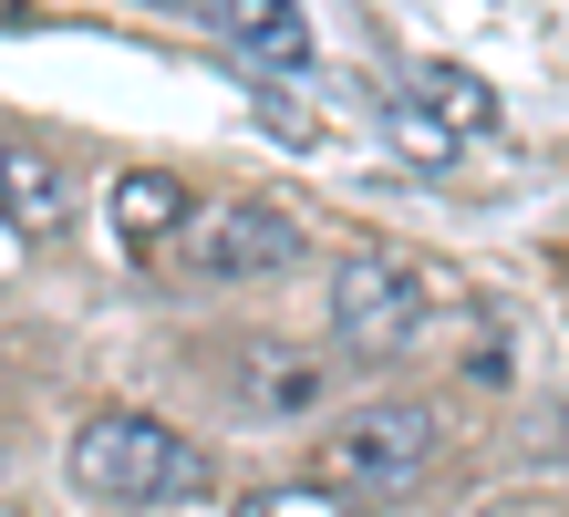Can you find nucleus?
I'll use <instances>...</instances> for the list:
<instances>
[{"mask_svg": "<svg viewBox=\"0 0 569 517\" xmlns=\"http://www.w3.org/2000/svg\"><path fill=\"white\" fill-rule=\"evenodd\" d=\"M73 487L93 507H166V497H197V487H208V456H197L177 425L114 404V414H93V425L73 435Z\"/></svg>", "mask_w": 569, "mask_h": 517, "instance_id": "nucleus-1", "label": "nucleus"}, {"mask_svg": "<svg viewBox=\"0 0 569 517\" xmlns=\"http://www.w3.org/2000/svg\"><path fill=\"white\" fill-rule=\"evenodd\" d=\"M435 466V414L425 404H362L321 445V497H393Z\"/></svg>", "mask_w": 569, "mask_h": 517, "instance_id": "nucleus-2", "label": "nucleus"}, {"mask_svg": "<svg viewBox=\"0 0 569 517\" xmlns=\"http://www.w3.org/2000/svg\"><path fill=\"white\" fill-rule=\"evenodd\" d=\"M425 321H435V290H425L415 259H383V249L342 259V280H331V331H342L362 362H393L405 341H425Z\"/></svg>", "mask_w": 569, "mask_h": 517, "instance_id": "nucleus-3", "label": "nucleus"}, {"mask_svg": "<svg viewBox=\"0 0 569 517\" xmlns=\"http://www.w3.org/2000/svg\"><path fill=\"white\" fill-rule=\"evenodd\" d=\"M177 259L197 280H280L300 259V218L290 207H259V197H208V207H187Z\"/></svg>", "mask_w": 569, "mask_h": 517, "instance_id": "nucleus-4", "label": "nucleus"}, {"mask_svg": "<svg viewBox=\"0 0 569 517\" xmlns=\"http://www.w3.org/2000/svg\"><path fill=\"white\" fill-rule=\"evenodd\" d=\"M62 218H73V177L31 146V135H0V228L21 238H52Z\"/></svg>", "mask_w": 569, "mask_h": 517, "instance_id": "nucleus-5", "label": "nucleus"}, {"mask_svg": "<svg viewBox=\"0 0 569 517\" xmlns=\"http://www.w3.org/2000/svg\"><path fill=\"white\" fill-rule=\"evenodd\" d=\"M208 31L249 62H280V73L311 62V11L300 0H208Z\"/></svg>", "mask_w": 569, "mask_h": 517, "instance_id": "nucleus-6", "label": "nucleus"}, {"mask_svg": "<svg viewBox=\"0 0 569 517\" xmlns=\"http://www.w3.org/2000/svg\"><path fill=\"white\" fill-rule=\"evenodd\" d=\"M187 207L197 197L166 177V166H136V177H114V238L124 249H166V238L187 228Z\"/></svg>", "mask_w": 569, "mask_h": 517, "instance_id": "nucleus-7", "label": "nucleus"}, {"mask_svg": "<svg viewBox=\"0 0 569 517\" xmlns=\"http://www.w3.org/2000/svg\"><path fill=\"white\" fill-rule=\"evenodd\" d=\"M405 103H415V115H435L456 146L497 125V93H487L477 73H456V62H415V73H405Z\"/></svg>", "mask_w": 569, "mask_h": 517, "instance_id": "nucleus-8", "label": "nucleus"}, {"mask_svg": "<svg viewBox=\"0 0 569 517\" xmlns=\"http://www.w3.org/2000/svg\"><path fill=\"white\" fill-rule=\"evenodd\" d=\"M383 125H393V146H405V156H425V166H456V135L435 125V115H415V103H393Z\"/></svg>", "mask_w": 569, "mask_h": 517, "instance_id": "nucleus-9", "label": "nucleus"}, {"mask_svg": "<svg viewBox=\"0 0 569 517\" xmlns=\"http://www.w3.org/2000/svg\"><path fill=\"white\" fill-rule=\"evenodd\" d=\"M239 517H352L342 497H321V487H259Z\"/></svg>", "mask_w": 569, "mask_h": 517, "instance_id": "nucleus-10", "label": "nucleus"}, {"mask_svg": "<svg viewBox=\"0 0 569 517\" xmlns=\"http://www.w3.org/2000/svg\"><path fill=\"white\" fill-rule=\"evenodd\" d=\"M487 517H549V507H528V497H508V507H487Z\"/></svg>", "mask_w": 569, "mask_h": 517, "instance_id": "nucleus-11", "label": "nucleus"}]
</instances>
